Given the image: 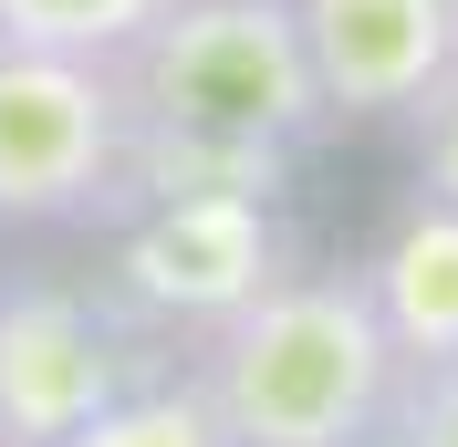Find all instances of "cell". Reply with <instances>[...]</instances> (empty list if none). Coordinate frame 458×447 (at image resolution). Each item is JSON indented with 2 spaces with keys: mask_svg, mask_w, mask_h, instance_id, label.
<instances>
[{
  "mask_svg": "<svg viewBox=\"0 0 458 447\" xmlns=\"http://www.w3.org/2000/svg\"><path fill=\"white\" fill-rule=\"evenodd\" d=\"M323 114H417L458 73V0H292Z\"/></svg>",
  "mask_w": 458,
  "mask_h": 447,
  "instance_id": "6",
  "label": "cell"
},
{
  "mask_svg": "<svg viewBox=\"0 0 458 447\" xmlns=\"http://www.w3.org/2000/svg\"><path fill=\"white\" fill-rule=\"evenodd\" d=\"M396 333L375 312L365 271L260 281L208 333V406L229 447H365L396 406Z\"/></svg>",
  "mask_w": 458,
  "mask_h": 447,
  "instance_id": "2",
  "label": "cell"
},
{
  "mask_svg": "<svg viewBox=\"0 0 458 447\" xmlns=\"http://www.w3.org/2000/svg\"><path fill=\"white\" fill-rule=\"evenodd\" d=\"M365 291H375V312H386V333H396L406 364L458 354V208L448 198H428V188L406 198V219L365 260Z\"/></svg>",
  "mask_w": 458,
  "mask_h": 447,
  "instance_id": "7",
  "label": "cell"
},
{
  "mask_svg": "<svg viewBox=\"0 0 458 447\" xmlns=\"http://www.w3.org/2000/svg\"><path fill=\"white\" fill-rule=\"evenodd\" d=\"M125 177V84L94 53L0 42V219H84Z\"/></svg>",
  "mask_w": 458,
  "mask_h": 447,
  "instance_id": "3",
  "label": "cell"
},
{
  "mask_svg": "<svg viewBox=\"0 0 458 447\" xmlns=\"http://www.w3.org/2000/svg\"><path fill=\"white\" fill-rule=\"evenodd\" d=\"M63 447H229L208 385H125L105 417H84Z\"/></svg>",
  "mask_w": 458,
  "mask_h": 447,
  "instance_id": "8",
  "label": "cell"
},
{
  "mask_svg": "<svg viewBox=\"0 0 458 447\" xmlns=\"http://www.w3.org/2000/svg\"><path fill=\"white\" fill-rule=\"evenodd\" d=\"M114 281H125V302L219 333L260 281H282L271 271V219H260V198H240V188L136 198V229H125V250H114Z\"/></svg>",
  "mask_w": 458,
  "mask_h": 447,
  "instance_id": "4",
  "label": "cell"
},
{
  "mask_svg": "<svg viewBox=\"0 0 458 447\" xmlns=\"http://www.w3.org/2000/svg\"><path fill=\"white\" fill-rule=\"evenodd\" d=\"M386 437L396 447H458V354L417 364V385L386 406Z\"/></svg>",
  "mask_w": 458,
  "mask_h": 447,
  "instance_id": "10",
  "label": "cell"
},
{
  "mask_svg": "<svg viewBox=\"0 0 458 447\" xmlns=\"http://www.w3.org/2000/svg\"><path fill=\"white\" fill-rule=\"evenodd\" d=\"M125 84V177L114 198L240 188L271 198L292 146L323 125V84L292 0H167L114 63Z\"/></svg>",
  "mask_w": 458,
  "mask_h": 447,
  "instance_id": "1",
  "label": "cell"
},
{
  "mask_svg": "<svg viewBox=\"0 0 458 447\" xmlns=\"http://www.w3.org/2000/svg\"><path fill=\"white\" fill-rule=\"evenodd\" d=\"M157 11H167V0H0V42L125 63V53H136V31L157 21Z\"/></svg>",
  "mask_w": 458,
  "mask_h": 447,
  "instance_id": "9",
  "label": "cell"
},
{
  "mask_svg": "<svg viewBox=\"0 0 458 447\" xmlns=\"http://www.w3.org/2000/svg\"><path fill=\"white\" fill-rule=\"evenodd\" d=\"M125 395L114 323L63 281H0V447H63Z\"/></svg>",
  "mask_w": 458,
  "mask_h": 447,
  "instance_id": "5",
  "label": "cell"
},
{
  "mask_svg": "<svg viewBox=\"0 0 458 447\" xmlns=\"http://www.w3.org/2000/svg\"><path fill=\"white\" fill-rule=\"evenodd\" d=\"M417 188L458 208V73L417 105Z\"/></svg>",
  "mask_w": 458,
  "mask_h": 447,
  "instance_id": "11",
  "label": "cell"
}]
</instances>
